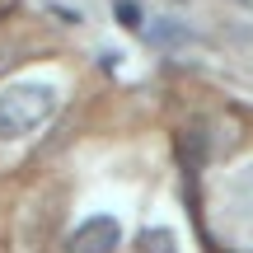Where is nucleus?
Wrapping results in <instances>:
<instances>
[{
  "label": "nucleus",
  "instance_id": "obj_3",
  "mask_svg": "<svg viewBox=\"0 0 253 253\" xmlns=\"http://www.w3.org/2000/svg\"><path fill=\"white\" fill-rule=\"evenodd\" d=\"M136 253H178L169 230H141L136 235Z\"/></svg>",
  "mask_w": 253,
  "mask_h": 253
},
{
  "label": "nucleus",
  "instance_id": "obj_1",
  "mask_svg": "<svg viewBox=\"0 0 253 253\" xmlns=\"http://www.w3.org/2000/svg\"><path fill=\"white\" fill-rule=\"evenodd\" d=\"M56 108V89L47 80H28V84H9L0 94V141H19V136L38 131Z\"/></svg>",
  "mask_w": 253,
  "mask_h": 253
},
{
  "label": "nucleus",
  "instance_id": "obj_2",
  "mask_svg": "<svg viewBox=\"0 0 253 253\" xmlns=\"http://www.w3.org/2000/svg\"><path fill=\"white\" fill-rule=\"evenodd\" d=\"M122 244V225L113 216H89L66 235V253H113Z\"/></svg>",
  "mask_w": 253,
  "mask_h": 253
},
{
  "label": "nucleus",
  "instance_id": "obj_4",
  "mask_svg": "<svg viewBox=\"0 0 253 253\" xmlns=\"http://www.w3.org/2000/svg\"><path fill=\"white\" fill-rule=\"evenodd\" d=\"M118 24H122V28H141V24H145L141 9H136V0H118Z\"/></svg>",
  "mask_w": 253,
  "mask_h": 253
}]
</instances>
